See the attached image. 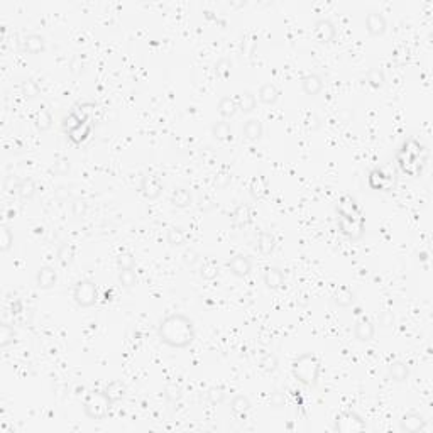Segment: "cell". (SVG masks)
I'll list each match as a JSON object with an SVG mask.
<instances>
[{"mask_svg":"<svg viewBox=\"0 0 433 433\" xmlns=\"http://www.w3.org/2000/svg\"><path fill=\"white\" fill-rule=\"evenodd\" d=\"M157 337L163 344L183 348L188 347L195 340V327L193 321L181 313H174L166 316L157 327Z\"/></svg>","mask_w":433,"mask_h":433,"instance_id":"obj_1","label":"cell"},{"mask_svg":"<svg viewBox=\"0 0 433 433\" xmlns=\"http://www.w3.org/2000/svg\"><path fill=\"white\" fill-rule=\"evenodd\" d=\"M293 374L298 381H302L306 386H315L318 383L320 364L311 354H302L293 364Z\"/></svg>","mask_w":433,"mask_h":433,"instance_id":"obj_2","label":"cell"},{"mask_svg":"<svg viewBox=\"0 0 433 433\" xmlns=\"http://www.w3.org/2000/svg\"><path fill=\"white\" fill-rule=\"evenodd\" d=\"M110 403L112 399L109 398L107 391H92L83 403V410L92 420H102L109 413Z\"/></svg>","mask_w":433,"mask_h":433,"instance_id":"obj_3","label":"cell"},{"mask_svg":"<svg viewBox=\"0 0 433 433\" xmlns=\"http://www.w3.org/2000/svg\"><path fill=\"white\" fill-rule=\"evenodd\" d=\"M73 298H75V302L80 306H92L98 300V289L95 286V283L88 281V279H83V281H78L75 284Z\"/></svg>","mask_w":433,"mask_h":433,"instance_id":"obj_4","label":"cell"},{"mask_svg":"<svg viewBox=\"0 0 433 433\" xmlns=\"http://www.w3.org/2000/svg\"><path fill=\"white\" fill-rule=\"evenodd\" d=\"M335 430H339V431H361V430H366V423H364L359 415L352 413V411H347V413H342V415L337 416Z\"/></svg>","mask_w":433,"mask_h":433,"instance_id":"obj_5","label":"cell"},{"mask_svg":"<svg viewBox=\"0 0 433 433\" xmlns=\"http://www.w3.org/2000/svg\"><path fill=\"white\" fill-rule=\"evenodd\" d=\"M339 225H340L342 234L347 235L348 239L356 240V239H359V237H362V234H364V220L362 219L354 220V219H345V216H340Z\"/></svg>","mask_w":433,"mask_h":433,"instance_id":"obj_6","label":"cell"},{"mask_svg":"<svg viewBox=\"0 0 433 433\" xmlns=\"http://www.w3.org/2000/svg\"><path fill=\"white\" fill-rule=\"evenodd\" d=\"M337 210H339V215L345 216V219H354V220L362 219L361 207H359L357 202L352 197H342Z\"/></svg>","mask_w":433,"mask_h":433,"instance_id":"obj_7","label":"cell"},{"mask_svg":"<svg viewBox=\"0 0 433 433\" xmlns=\"http://www.w3.org/2000/svg\"><path fill=\"white\" fill-rule=\"evenodd\" d=\"M229 269L232 271V274H235V276L239 278H244L247 276V274L251 273V261L247 256H235L232 257V259L229 261Z\"/></svg>","mask_w":433,"mask_h":433,"instance_id":"obj_8","label":"cell"},{"mask_svg":"<svg viewBox=\"0 0 433 433\" xmlns=\"http://www.w3.org/2000/svg\"><path fill=\"white\" fill-rule=\"evenodd\" d=\"M315 38L320 41V43H330L335 36V28L330 20H318L315 24Z\"/></svg>","mask_w":433,"mask_h":433,"instance_id":"obj_9","label":"cell"},{"mask_svg":"<svg viewBox=\"0 0 433 433\" xmlns=\"http://www.w3.org/2000/svg\"><path fill=\"white\" fill-rule=\"evenodd\" d=\"M423 426H425V420L418 413H408L401 420V430L403 431H418L423 430Z\"/></svg>","mask_w":433,"mask_h":433,"instance_id":"obj_10","label":"cell"},{"mask_svg":"<svg viewBox=\"0 0 433 433\" xmlns=\"http://www.w3.org/2000/svg\"><path fill=\"white\" fill-rule=\"evenodd\" d=\"M366 28L372 36H379L386 31V20L381 14H369L366 17Z\"/></svg>","mask_w":433,"mask_h":433,"instance_id":"obj_11","label":"cell"},{"mask_svg":"<svg viewBox=\"0 0 433 433\" xmlns=\"http://www.w3.org/2000/svg\"><path fill=\"white\" fill-rule=\"evenodd\" d=\"M141 192L146 195L147 198H156L161 193V181L157 176H146L142 179Z\"/></svg>","mask_w":433,"mask_h":433,"instance_id":"obj_12","label":"cell"},{"mask_svg":"<svg viewBox=\"0 0 433 433\" xmlns=\"http://www.w3.org/2000/svg\"><path fill=\"white\" fill-rule=\"evenodd\" d=\"M354 334L361 342H369L374 337V325L369 320H359L354 327Z\"/></svg>","mask_w":433,"mask_h":433,"instance_id":"obj_13","label":"cell"},{"mask_svg":"<svg viewBox=\"0 0 433 433\" xmlns=\"http://www.w3.org/2000/svg\"><path fill=\"white\" fill-rule=\"evenodd\" d=\"M264 283H266L267 288L278 289V288L283 286L284 276H283V273L279 271L278 267H267V269H266V274H264Z\"/></svg>","mask_w":433,"mask_h":433,"instance_id":"obj_14","label":"cell"},{"mask_svg":"<svg viewBox=\"0 0 433 433\" xmlns=\"http://www.w3.org/2000/svg\"><path fill=\"white\" fill-rule=\"evenodd\" d=\"M302 85L306 95H316L321 92L323 88V83H321V78L316 75H306L302 78Z\"/></svg>","mask_w":433,"mask_h":433,"instance_id":"obj_15","label":"cell"},{"mask_svg":"<svg viewBox=\"0 0 433 433\" xmlns=\"http://www.w3.org/2000/svg\"><path fill=\"white\" fill-rule=\"evenodd\" d=\"M36 281H38V286L39 288H51L55 286L56 283V271H52L51 267H41L38 276H36Z\"/></svg>","mask_w":433,"mask_h":433,"instance_id":"obj_16","label":"cell"},{"mask_svg":"<svg viewBox=\"0 0 433 433\" xmlns=\"http://www.w3.org/2000/svg\"><path fill=\"white\" fill-rule=\"evenodd\" d=\"M24 49L31 52V55H39V52L44 51V38L43 36H29V38H25L24 41Z\"/></svg>","mask_w":433,"mask_h":433,"instance_id":"obj_17","label":"cell"},{"mask_svg":"<svg viewBox=\"0 0 433 433\" xmlns=\"http://www.w3.org/2000/svg\"><path fill=\"white\" fill-rule=\"evenodd\" d=\"M278 98H279V90L274 85L267 83V85L261 87V90H259V100L262 103H267V105L274 103Z\"/></svg>","mask_w":433,"mask_h":433,"instance_id":"obj_18","label":"cell"},{"mask_svg":"<svg viewBox=\"0 0 433 433\" xmlns=\"http://www.w3.org/2000/svg\"><path fill=\"white\" fill-rule=\"evenodd\" d=\"M244 136L247 137L249 141H256L259 139L262 136V124L259 120H247L246 125H244Z\"/></svg>","mask_w":433,"mask_h":433,"instance_id":"obj_19","label":"cell"},{"mask_svg":"<svg viewBox=\"0 0 433 433\" xmlns=\"http://www.w3.org/2000/svg\"><path fill=\"white\" fill-rule=\"evenodd\" d=\"M257 251L262 252V254H269L274 249V237L269 234V232H261L259 237H257Z\"/></svg>","mask_w":433,"mask_h":433,"instance_id":"obj_20","label":"cell"},{"mask_svg":"<svg viewBox=\"0 0 433 433\" xmlns=\"http://www.w3.org/2000/svg\"><path fill=\"white\" fill-rule=\"evenodd\" d=\"M237 109H239V102H237V98H230V97H225L219 105V112L224 117H232L237 112Z\"/></svg>","mask_w":433,"mask_h":433,"instance_id":"obj_21","label":"cell"},{"mask_svg":"<svg viewBox=\"0 0 433 433\" xmlns=\"http://www.w3.org/2000/svg\"><path fill=\"white\" fill-rule=\"evenodd\" d=\"M389 377L394 381H404L408 377V367L403 362H394L389 366Z\"/></svg>","mask_w":433,"mask_h":433,"instance_id":"obj_22","label":"cell"},{"mask_svg":"<svg viewBox=\"0 0 433 433\" xmlns=\"http://www.w3.org/2000/svg\"><path fill=\"white\" fill-rule=\"evenodd\" d=\"M249 408H251V401L247 399L246 396H237V398H234V401H232V411H234L235 415H244Z\"/></svg>","mask_w":433,"mask_h":433,"instance_id":"obj_23","label":"cell"},{"mask_svg":"<svg viewBox=\"0 0 433 433\" xmlns=\"http://www.w3.org/2000/svg\"><path fill=\"white\" fill-rule=\"evenodd\" d=\"M200 271H202L200 274H202L203 278L213 279L216 274H219V266H216V262L213 259H207V261H203L202 269H200Z\"/></svg>","mask_w":433,"mask_h":433,"instance_id":"obj_24","label":"cell"},{"mask_svg":"<svg viewBox=\"0 0 433 433\" xmlns=\"http://www.w3.org/2000/svg\"><path fill=\"white\" fill-rule=\"evenodd\" d=\"M237 102H239V109L242 112H251L256 105V97L251 92H246V93H242L240 98H237Z\"/></svg>","mask_w":433,"mask_h":433,"instance_id":"obj_25","label":"cell"},{"mask_svg":"<svg viewBox=\"0 0 433 433\" xmlns=\"http://www.w3.org/2000/svg\"><path fill=\"white\" fill-rule=\"evenodd\" d=\"M335 303L340 306H350L354 303V293L348 288L339 289V293L335 294Z\"/></svg>","mask_w":433,"mask_h":433,"instance_id":"obj_26","label":"cell"},{"mask_svg":"<svg viewBox=\"0 0 433 433\" xmlns=\"http://www.w3.org/2000/svg\"><path fill=\"white\" fill-rule=\"evenodd\" d=\"M171 202L173 205H176V207H186V205L192 202V197H190V193L186 190H176L171 197Z\"/></svg>","mask_w":433,"mask_h":433,"instance_id":"obj_27","label":"cell"},{"mask_svg":"<svg viewBox=\"0 0 433 433\" xmlns=\"http://www.w3.org/2000/svg\"><path fill=\"white\" fill-rule=\"evenodd\" d=\"M14 342V329L7 323H4L0 327V345L2 347H7L9 344Z\"/></svg>","mask_w":433,"mask_h":433,"instance_id":"obj_28","label":"cell"},{"mask_svg":"<svg viewBox=\"0 0 433 433\" xmlns=\"http://www.w3.org/2000/svg\"><path fill=\"white\" fill-rule=\"evenodd\" d=\"M119 279L120 283L124 284L125 288H132L136 284V274H134V269H120L119 273Z\"/></svg>","mask_w":433,"mask_h":433,"instance_id":"obj_29","label":"cell"},{"mask_svg":"<svg viewBox=\"0 0 433 433\" xmlns=\"http://www.w3.org/2000/svg\"><path fill=\"white\" fill-rule=\"evenodd\" d=\"M213 134H215V137H219V139H230L232 129L227 122H220L213 127Z\"/></svg>","mask_w":433,"mask_h":433,"instance_id":"obj_30","label":"cell"},{"mask_svg":"<svg viewBox=\"0 0 433 433\" xmlns=\"http://www.w3.org/2000/svg\"><path fill=\"white\" fill-rule=\"evenodd\" d=\"M168 240H170L171 246H181L184 242V234L181 229H170V232H168Z\"/></svg>","mask_w":433,"mask_h":433,"instance_id":"obj_31","label":"cell"},{"mask_svg":"<svg viewBox=\"0 0 433 433\" xmlns=\"http://www.w3.org/2000/svg\"><path fill=\"white\" fill-rule=\"evenodd\" d=\"M367 82H369V85H372V87H381L384 82V76L379 70H372V71H369Z\"/></svg>","mask_w":433,"mask_h":433,"instance_id":"obj_32","label":"cell"},{"mask_svg":"<svg viewBox=\"0 0 433 433\" xmlns=\"http://www.w3.org/2000/svg\"><path fill=\"white\" fill-rule=\"evenodd\" d=\"M36 124H38V127L41 130H46L51 125V115H49V112H47V110H41L39 117H38V120H36Z\"/></svg>","mask_w":433,"mask_h":433,"instance_id":"obj_33","label":"cell"},{"mask_svg":"<svg viewBox=\"0 0 433 433\" xmlns=\"http://www.w3.org/2000/svg\"><path fill=\"white\" fill-rule=\"evenodd\" d=\"M117 262L120 269H134V257L130 254H120Z\"/></svg>","mask_w":433,"mask_h":433,"instance_id":"obj_34","label":"cell"},{"mask_svg":"<svg viewBox=\"0 0 433 433\" xmlns=\"http://www.w3.org/2000/svg\"><path fill=\"white\" fill-rule=\"evenodd\" d=\"M10 244H12V235H10V230L9 229H2V251H7Z\"/></svg>","mask_w":433,"mask_h":433,"instance_id":"obj_35","label":"cell"},{"mask_svg":"<svg viewBox=\"0 0 433 433\" xmlns=\"http://www.w3.org/2000/svg\"><path fill=\"white\" fill-rule=\"evenodd\" d=\"M33 193H34V184H33V181H24L22 184H20V195H22L24 198L31 197Z\"/></svg>","mask_w":433,"mask_h":433,"instance_id":"obj_36","label":"cell"}]
</instances>
